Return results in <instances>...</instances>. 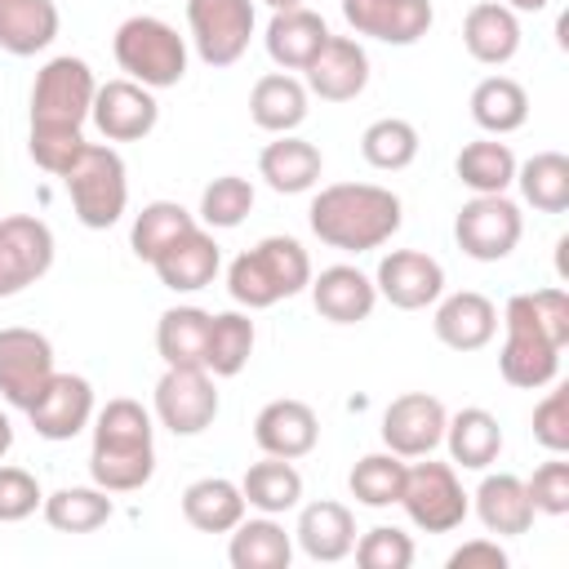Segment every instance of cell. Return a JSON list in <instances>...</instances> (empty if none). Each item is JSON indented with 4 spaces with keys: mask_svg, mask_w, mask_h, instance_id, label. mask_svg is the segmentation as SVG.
Returning <instances> with one entry per match:
<instances>
[{
    "mask_svg": "<svg viewBox=\"0 0 569 569\" xmlns=\"http://www.w3.org/2000/svg\"><path fill=\"white\" fill-rule=\"evenodd\" d=\"M93 93H98V80L89 71L84 58L76 53H58L49 58L40 71H36V84H31V160L62 178L67 164L80 156L84 147V120L93 111Z\"/></svg>",
    "mask_w": 569,
    "mask_h": 569,
    "instance_id": "6da1fadb",
    "label": "cell"
},
{
    "mask_svg": "<svg viewBox=\"0 0 569 569\" xmlns=\"http://www.w3.org/2000/svg\"><path fill=\"white\" fill-rule=\"evenodd\" d=\"M307 222L320 236V244L342 253H369L400 231L405 204L391 187H378V182H333L316 191Z\"/></svg>",
    "mask_w": 569,
    "mask_h": 569,
    "instance_id": "7a4b0ae2",
    "label": "cell"
},
{
    "mask_svg": "<svg viewBox=\"0 0 569 569\" xmlns=\"http://www.w3.org/2000/svg\"><path fill=\"white\" fill-rule=\"evenodd\" d=\"M89 476L107 493H133L156 476V422L138 400L116 396L93 409Z\"/></svg>",
    "mask_w": 569,
    "mask_h": 569,
    "instance_id": "3957f363",
    "label": "cell"
},
{
    "mask_svg": "<svg viewBox=\"0 0 569 569\" xmlns=\"http://www.w3.org/2000/svg\"><path fill=\"white\" fill-rule=\"evenodd\" d=\"M307 284H311V258L293 236H267L227 267V293L249 311L276 307L280 298L302 293Z\"/></svg>",
    "mask_w": 569,
    "mask_h": 569,
    "instance_id": "277c9868",
    "label": "cell"
},
{
    "mask_svg": "<svg viewBox=\"0 0 569 569\" xmlns=\"http://www.w3.org/2000/svg\"><path fill=\"white\" fill-rule=\"evenodd\" d=\"M111 53H116V67L147 89H173L187 76V40L178 36V27L151 13L124 18L116 27Z\"/></svg>",
    "mask_w": 569,
    "mask_h": 569,
    "instance_id": "5b68a950",
    "label": "cell"
},
{
    "mask_svg": "<svg viewBox=\"0 0 569 569\" xmlns=\"http://www.w3.org/2000/svg\"><path fill=\"white\" fill-rule=\"evenodd\" d=\"M62 187L71 196V209L80 218V227L89 231H107L124 218V204H129V173H124V160L116 147H102V142H84L80 156L67 164L62 173Z\"/></svg>",
    "mask_w": 569,
    "mask_h": 569,
    "instance_id": "8992f818",
    "label": "cell"
},
{
    "mask_svg": "<svg viewBox=\"0 0 569 569\" xmlns=\"http://www.w3.org/2000/svg\"><path fill=\"white\" fill-rule=\"evenodd\" d=\"M502 329H507V338H502V351H498V373H502L511 387H520V391L551 387L556 373H560V351H565V347L533 320L525 293H516V298L507 302Z\"/></svg>",
    "mask_w": 569,
    "mask_h": 569,
    "instance_id": "52a82bcc",
    "label": "cell"
},
{
    "mask_svg": "<svg viewBox=\"0 0 569 569\" xmlns=\"http://www.w3.org/2000/svg\"><path fill=\"white\" fill-rule=\"evenodd\" d=\"M400 507L422 533H453L471 511V493L462 489L453 462H431L427 453V462L405 467Z\"/></svg>",
    "mask_w": 569,
    "mask_h": 569,
    "instance_id": "ba28073f",
    "label": "cell"
},
{
    "mask_svg": "<svg viewBox=\"0 0 569 569\" xmlns=\"http://www.w3.org/2000/svg\"><path fill=\"white\" fill-rule=\"evenodd\" d=\"M253 0H187V31L209 67H236L253 40Z\"/></svg>",
    "mask_w": 569,
    "mask_h": 569,
    "instance_id": "9c48e42d",
    "label": "cell"
},
{
    "mask_svg": "<svg viewBox=\"0 0 569 569\" xmlns=\"http://www.w3.org/2000/svg\"><path fill=\"white\" fill-rule=\"evenodd\" d=\"M525 236L520 204L507 196H471L453 218V240L476 262H502Z\"/></svg>",
    "mask_w": 569,
    "mask_h": 569,
    "instance_id": "30bf717a",
    "label": "cell"
},
{
    "mask_svg": "<svg viewBox=\"0 0 569 569\" xmlns=\"http://www.w3.org/2000/svg\"><path fill=\"white\" fill-rule=\"evenodd\" d=\"M151 413L173 436H200V431H209L213 418H218L213 373L209 369H169L164 365V373L156 382V396H151Z\"/></svg>",
    "mask_w": 569,
    "mask_h": 569,
    "instance_id": "8fae6325",
    "label": "cell"
},
{
    "mask_svg": "<svg viewBox=\"0 0 569 569\" xmlns=\"http://www.w3.org/2000/svg\"><path fill=\"white\" fill-rule=\"evenodd\" d=\"M53 231L49 222L31 218V213H9L0 218V298H13L22 289H31L36 280L49 276L53 267Z\"/></svg>",
    "mask_w": 569,
    "mask_h": 569,
    "instance_id": "7c38bea8",
    "label": "cell"
},
{
    "mask_svg": "<svg viewBox=\"0 0 569 569\" xmlns=\"http://www.w3.org/2000/svg\"><path fill=\"white\" fill-rule=\"evenodd\" d=\"M53 378V342L36 329L9 325L0 329V396L27 413L40 387Z\"/></svg>",
    "mask_w": 569,
    "mask_h": 569,
    "instance_id": "4fadbf2b",
    "label": "cell"
},
{
    "mask_svg": "<svg viewBox=\"0 0 569 569\" xmlns=\"http://www.w3.org/2000/svg\"><path fill=\"white\" fill-rule=\"evenodd\" d=\"M27 418H31V427H36L40 440H53V445L76 440V436L93 422V387H89V378H80V373H58V369H53V378H49V382L40 387V396L27 405Z\"/></svg>",
    "mask_w": 569,
    "mask_h": 569,
    "instance_id": "5bb4252c",
    "label": "cell"
},
{
    "mask_svg": "<svg viewBox=\"0 0 569 569\" xmlns=\"http://www.w3.org/2000/svg\"><path fill=\"white\" fill-rule=\"evenodd\" d=\"M89 120L98 124V133H102L107 142H138V138H147V133L156 129V120H160L156 89H147V84L129 80V76L107 80V84H98V93H93Z\"/></svg>",
    "mask_w": 569,
    "mask_h": 569,
    "instance_id": "9a60e30c",
    "label": "cell"
},
{
    "mask_svg": "<svg viewBox=\"0 0 569 569\" xmlns=\"http://www.w3.org/2000/svg\"><path fill=\"white\" fill-rule=\"evenodd\" d=\"M373 289L400 311H422L445 293V267L422 249H391L373 271Z\"/></svg>",
    "mask_w": 569,
    "mask_h": 569,
    "instance_id": "2e32d148",
    "label": "cell"
},
{
    "mask_svg": "<svg viewBox=\"0 0 569 569\" xmlns=\"http://www.w3.org/2000/svg\"><path fill=\"white\" fill-rule=\"evenodd\" d=\"M445 405L427 391H405L382 409V445L400 458H427L445 440Z\"/></svg>",
    "mask_w": 569,
    "mask_h": 569,
    "instance_id": "e0dca14e",
    "label": "cell"
},
{
    "mask_svg": "<svg viewBox=\"0 0 569 569\" xmlns=\"http://www.w3.org/2000/svg\"><path fill=\"white\" fill-rule=\"evenodd\" d=\"M342 18L356 36L382 44H418L431 31L436 9L431 0H342Z\"/></svg>",
    "mask_w": 569,
    "mask_h": 569,
    "instance_id": "ac0fdd59",
    "label": "cell"
},
{
    "mask_svg": "<svg viewBox=\"0 0 569 569\" xmlns=\"http://www.w3.org/2000/svg\"><path fill=\"white\" fill-rule=\"evenodd\" d=\"M316 440H320V418H316V409L307 400L280 396V400H267L258 409V418H253V445L262 453H271V458L298 462V458H307L316 449Z\"/></svg>",
    "mask_w": 569,
    "mask_h": 569,
    "instance_id": "d6986e66",
    "label": "cell"
},
{
    "mask_svg": "<svg viewBox=\"0 0 569 569\" xmlns=\"http://www.w3.org/2000/svg\"><path fill=\"white\" fill-rule=\"evenodd\" d=\"M302 84L320 102H351V98H360L365 84H369V53H365V44L351 40V36H329L325 49L311 58Z\"/></svg>",
    "mask_w": 569,
    "mask_h": 569,
    "instance_id": "ffe728a7",
    "label": "cell"
},
{
    "mask_svg": "<svg viewBox=\"0 0 569 569\" xmlns=\"http://www.w3.org/2000/svg\"><path fill=\"white\" fill-rule=\"evenodd\" d=\"M218 267H222V249H218L213 231L200 227V222H196L191 231H182L173 244H164V249L151 258V271H156L160 284L173 289V293H196V289L213 284Z\"/></svg>",
    "mask_w": 569,
    "mask_h": 569,
    "instance_id": "44dd1931",
    "label": "cell"
},
{
    "mask_svg": "<svg viewBox=\"0 0 569 569\" xmlns=\"http://www.w3.org/2000/svg\"><path fill=\"white\" fill-rule=\"evenodd\" d=\"M431 329L436 338L449 347V351H480L493 342L498 333V307L476 293V289H458V293H440L436 298V316H431Z\"/></svg>",
    "mask_w": 569,
    "mask_h": 569,
    "instance_id": "7402d4cb",
    "label": "cell"
},
{
    "mask_svg": "<svg viewBox=\"0 0 569 569\" xmlns=\"http://www.w3.org/2000/svg\"><path fill=\"white\" fill-rule=\"evenodd\" d=\"M307 289H311L316 311H320L325 320H333V325H360V320H369L373 307H378L373 280H369L360 267H351V262L325 267L320 276H311Z\"/></svg>",
    "mask_w": 569,
    "mask_h": 569,
    "instance_id": "603a6c76",
    "label": "cell"
},
{
    "mask_svg": "<svg viewBox=\"0 0 569 569\" xmlns=\"http://www.w3.org/2000/svg\"><path fill=\"white\" fill-rule=\"evenodd\" d=\"M329 36H333L329 22H325L316 9L298 4V9H280V13H271L262 44H267V53H271V62H276L280 71H307L311 58L325 49Z\"/></svg>",
    "mask_w": 569,
    "mask_h": 569,
    "instance_id": "cb8c5ba5",
    "label": "cell"
},
{
    "mask_svg": "<svg viewBox=\"0 0 569 569\" xmlns=\"http://www.w3.org/2000/svg\"><path fill=\"white\" fill-rule=\"evenodd\" d=\"M298 547L307 560L316 565H338L351 556L356 547V516L351 507L333 502V498H320V502H307L302 516H298V529H293Z\"/></svg>",
    "mask_w": 569,
    "mask_h": 569,
    "instance_id": "d4e9b609",
    "label": "cell"
},
{
    "mask_svg": "<svg viewBox=\"0 0 569 569\" xmlns=\"http://www.w3.org/2000/svg\"><path fill=\"white\" fill-rule=\"evenodd\" d=\"M320 173H325L320 147L307 142V138H293V133H276V142H267L262 156H258V178L280 196L311 191L320 182Z\"/></svg>",
    "mask_w": 569,
    "mask_h": 569,
    "instance_id": "484cf974",
    "label": "cell"
},
{
    "mask_svg": "<svg viewBox=\"0 0 569 569\" xmlns=\"http://www.w3.org/2000/svg\"><path fill=\"white\" fill-rule=\"evenodd\" d=\"M471 507H476L480 525H485L489 533H498V538L529 533V525H533V516H538L533 502H529L525 480L511 476V471H493V476H485V480L476 485V493H471Z\"/></svg>",
    "mask_w": 569,
    "mask_h": 569,
    "instance_id": "4316f807",
    "label": "cell"
},
{
    "mask_svg": "<svg viewBox=\"0 0 569 569\" xmlns=\"http://www.w3.org/2000/svg\"><path fill=\"white\" fill-rule=\"evenodd\" d=\"M462 44L476 62L502 67L520 53V18L502 0H480L462 18Z\"/></svg>",
    "mask_w": 569,
    "mask_h": 569,
    "instance_id": "83f0119b",
    "label": "cell"
},
{
    "mask_svg": "<svg viewBox=\"0 0 569 569\" xmlns=\"http://www.w3.org/2000/svg\"><path fill=\"white\" fill-rule=\"evenodd\" d=\"M307 102H311L307 84L289 71H267L249 89V116L262 133H293L307 120Z\"/></svg>",
    "mask_w": 569,
    "mask_h": 569,
    "instance_id": "f1b7e54d",
    "label": "cell"
},
{
    "mask_svg": "<svg viewBox=\"0 0 569 569\" xmlns=\"http://www.w3.org/2000/svg\"><path fill=\"white\" fill-rule=\"evenodd\" d=\"M440 445H449L453 467H462V471H485V467H493L498 453H502V427H498V418H493L489 409L471 405V409H458V413L445 418V440H440Z\"/></svg>",
    "mask_w": 569,
    "mask_h": 569,
    "instance_id": "f546056e",
    "label": "cell"
},
{
    "mask_svg": "<svg viewBox=\"0 0 569 569\" xmlns=\"http://www.w3.org/2000/svg\"><path fill=\"white\" fill-rule=\"evenodd\" d=\"M244 511H249V502H244L240 485L227 476H200L182 489V516L200 533H231L244 520Z\"/></svg>",
    "mask_w": 569,
    "mask_h": 569,
    "instance_id": "4dcf8cb0",
    "label": "cell"
},
{
    "mask_svg": "<svg viewBox=\"0 0 569 569\" xmlns=\"http://www.w3.org/2000/svg\"><path fill=\"white\" fill-rule=\"evenodd\" d=\"M53 0H0V49L13 58H36L58 40Z\"/></svg>",
    "mask_w": 569,
    "mask_h": 569,
    "instance_id": "1f68e13d",
    "label": "cell"
},
{
    "mask_svg": "<svg viewBox=\"0 0 569 569\" xmlns=\"http://www.w3.org/2000/svg\"><path fill=\"white\" fill-rule=\"evenodd\" d=\"M227 560H231V569H289L293 538L284 533V525L276 516H262L258 511L253 520H240L231 529Z\"/></svg>",
    "mask_w": 569,
    "mask_h": 569,
    "instance_id": "d6a6232c",
    "label": "cell"
},
{
    "mask_svg": "<svg viewBox=\"0 0 569 569\" xmlns=\"http://www.w3.org/2000/svg\"><path fill=\"white\" fill-rule=\"evenodd\" d=\"M471 120L489 133V138H502V133H516L525 120H529V93L520 80L511 76H485L476 89H471Z\"/></svg>",
    "mask_w": 569,
    "mask_h": 569,
    "instance_id": "836d02e7",
    "label": "cell"
},
{
    "mask_svg": "<svg viewBox=\"0 0 569 569\" xmlns=\"http://www.w3.org/2000/svg\"><path fill=\"white\" fill-rule=\"evenodd\" d=\"M240 493L262 516H284L302 502V471L289 458H262L240 476Z\"/></svg>",
    "mask_w": 569,
    "mask_h": 569,
    "instance_id": "e575fe53",
    "label": "cell"
},
{
    "mask_svg": "<svg viewBox=\"0 0 569 569\" xmlns=\"http://www.w3.org/2000/svg\"><path fill=\"white\" fill-rule=\"evenodd\" d=\"M453 173L471 196H507V187L516 182V156L498 138H476L458 151Z\"/></svg>",
    "mask_w": 569,
    "mask_h": 569,
    "instance_id": "d590c367",
    "label": "cell"
},
{
    "mask_svg": "<svg viewBox=\"0 0 569 569\" xmlns=\"http://www.w3.org/2000/svg\"><path fill=\"white\" fill-rule=\"evenodd\" d=\"M209 342V311L200 307H169L156 325V351L169 369H204Z\"/></svg>",
    "mask_w": 569,
    "mask_h": 569,
    "instance_id": "8d00e7d4",
    "label": "cell"
},
{
    "mask_svg": "<svg viewBox=\"0 0 569 569\" xmlns=\"http://www.w3.org/2000/svg\"><path fill=\"white\" fill-rule=\"evenodd\" d=\"M111 511H116V502L98 485H67V489H58L40 502L44 525L58 529V533H93L111 520Z\"/></svg>",
    "mask_w": 569,
    "mask_h": 569,
    "instance_id": "74e56055",
    "label": "cell"
},
{
    "mask_svg": "<svg viewBox=\"0 0 569 569\" xmlns=\"http://www.w3.org/2000/svg\"><path fill=\"white\" fill-rule=\"evenodd\" d=\"M516 187L525 204L538 213H565L569 209V156L565 151H538L525 164H516Z\"/></svg>",
    "mask_w": 569,
    "mask_h": 569,
    "instance_id": "f35d334b",
    "label": "cell"
},
{
    "mask_svg": "<svg viewBox=\"0 0 569 569\" xmlns=\"http://www.w3.org/2000/svg\"><path fill=\"white\" fill-rule=\"evenodd\" d=\"M253 320L244 311H218L209 316V342H204V369L213 378H236L253 356Z\"/></svg>",
    "mask_w": 569,
    "mask_h": 569,
    "instance_id": "ab89813d",
    "label": "cell"
},
{
    "mask_svg": "<svg viewBox=\"0 0 569 569\" xmlns=\"http://www.w3.org/2000/svg\"><path fill=\"white\" fill-rule=\"evenodd\" d=\"M418 147H422L418 129H413L409 120H400V116H382V120H373V124L360 133V156H365V164H373V169H382V173L409 169V164L418 160Z\"/></svg>",
    "mask_w": 569,
    "mask_h": 569,
    "instance_id": "60d3db41",
    "label": "cell"
},
{
    "mask_svg": "<svg viewBox=\"0 0 569 569\" xmlns=\"http://www.w3.org/2000/svg\"><path fill=\"white\" fill-rule=\"evenodd\" d=\"M405 458L382 449V453H365L351 476H347V489L360 507H396L400 502V489H405Z\"/></svg>",
    "mask_w": 569,
    "mask_h": 569,
    "instance_id": "b9f144b4",
    "label": "cell"
},
{
    "mask_svg": "<svg viewBox=\"0 0 569 569\" xmlns=\"http://www.w3.org/2000/svg\"><path fill=\"white\" fill-rule=\"evenodd\" d=\"M196 227V213H187L178 200H151L142 204V213L133 218V231H129V244L142 262H151L164 244H173L182 231Z\"/></svg>",
    "mask_w": 569,
    "mask_h": 569,
    "instance_id": "7bdbcfd3",
    "label": "cell"
},
{
    "mask_svg": "<svg viewBox=\"0 0 569 569\" xmlns=\"http://www.w3.org/2000/svg\"><path fill=\"white\" fill-rule=\"evenodd\" d=\"M253 209V182L240 173H222L200 191V222L209 231H231Z\"/></svg>",
    "mask_w": 569,
    "mask_h": 569,
    "instance_id": "ee69618b",
    "label": "cell"
},
{
    "mask_svg": "<svg viewBox=\"0 0 569 569\" xmlns=\"http://www.w3.org/2000/svg\"><path fill=\"white\" fill-rule=\"evenodd\" d=\"M356 565L360 569H409L413 565V538L396 525H373L356 538Z\"/></svg>",
    "mask_w": 569,
    "mask_h": 569,
    "instance_id": "f6af8a7d",
    "label": "cell"
},
{
    "mask_svg": "<svg viewBox=\"0 0 569 569\" xmlns=\"http://www.w3.org/2000/svg\"><path fill=\"white\" fill-rule=\"evenodd\" d=\"M525 489H529V502L538 516H569V462H565V453H551L525 480Z\"/></svg>",
    "mask_w": 569,
    "mask_h": 569,
    "instance_id": "bcb514c9",
    "label": "cell"
},
{
    "mask_svg": "<svg viewBox=\"0 0 569 569\" xmlns=\"http://www.w3.org/2000/svg\"><path fill=\"white\" fill-rule=\"evenodd\" d=\"M533 440L547 453H569V387H551L533 405Z\"/></svg>",
    "mask_w": 569,
    "mask_h": 569,
    "instance_id": "7dc6e473",
    "label": "cell"
},
{
    "mask_svg": "<svg viewBox=\"0 0 569 569\" xmlns=\"http://www.w3.org/2000/svg\"><path fill=\"white\" fill-rule=\"evenodd\" d=\"M44 502L40 480L22 467H0V525H18L27 516H36Z\"/></svg>",
    "mask_w": 569,
    "mask_h": 569,
    "instance_id": "c3c4849f",
    "label": "cell"
},
{
    "mask_svg": "<svg viewBox=\"0 0 569 569\" xmlns=\"http://www.w3.org/2000/svg\"><path fill=\"white\" fill-rule=\"evenodd\" d=\"M525 298H529L533 320L565 347V342H569V293H565L560 284H551V289H533V293H525Z\"/></svg>",
    "mask_w": 569,
    "mask_h": 569,
    "instance_id": "681fc988",
    "label": "cell"
},
{
    "mask_svg": "<svg viewBox=\"0 0 569 569\" xmlns=\"http://www.w3.org/2000/svg\"><path fill=\"white\" fill-rule=\"evenodd\" d=\"M507 569V551L498 547V538H471L449 556V569Z\"/></svg>",
    "mask_w": 569,
    "mask_h": 569,
    "instance_id": "f907efd6",
    "label": "cell"
},
{
    "mask_svg": "<svg viewBox=\"0 0 569 569\" xmlns=\"http://www.w3.org/2000/svg\"><path fill=\"white\" fill-rule=\"evenodd\" d=\"M502 4H507L511 13H542L551 0H502Z\"/></svg>",
    "mask_w": 569,
    "mask_h": 569,
    "instance_id": "816d5d0a",
    "label": "cell"
},
{
    "mask_svg": "<svg viewBox=\"0 0 569 569\" xmlns=\"http://www.w3.org/2000/svg\"><path fill=\"white\" fill-rule=\"evenodd\" d=\"M13 449V422H9V413H0V458Z\"/></svg>",
    "mask_w": 569,
    "mask_h": 569,
    "instance_id": "f5cc1de1",
    "label": "cell"
},
{
    "mask_svg": "<svg viewBox=\"0 0 569 569\" xmlns=\"http://www.w3.org/2000/svg\"><path fill=\"white\" fill-rule=\"evenodd\" d=\"M262 4H267V9H271V13H280V9H298V4H302V0H262Z\"/></svg>",
    "mask_w": 569,
    "mask_h": 569,
    "instance_id": "db71d44e",
    "label": "cell"
}]
</instances>
